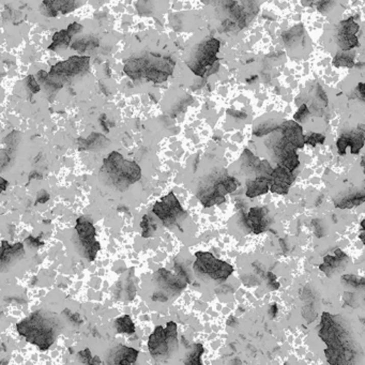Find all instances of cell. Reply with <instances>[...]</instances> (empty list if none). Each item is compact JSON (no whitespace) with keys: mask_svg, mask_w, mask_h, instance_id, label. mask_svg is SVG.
<instances>
[{"mask_svg":"<svg viewBox=\"0 0 365 365\" xmlns=\"http://www.w3.org/2000/svg\"><path fill=\"white\" fill-rule=\"evenodd\" d=\"M360 239H361V241L364 243V245H365V230H364V232H363V234H361L360 235Z\"/></svg>","mask_w":365,"mask_h":365,"instance_id":"43","label":"cell"},{"mask_svg":"<svg viewBox=\"0 0 365 365\" xmlns=\"http://www.w3.org/2000/svg\"><path fill=\"white\" fill-rule=\"evenodd\" d=\"M276 129H280V126L274 124L273 121H268V123H263L259 125L255 130H254V135L256 136H263L267 135L269 133L275 131Z\"/></svg>","mask_w":365,"mask_h":365,"instance_id":"25","label":"cell"},{"mask_svg":"<svg viewBox=\"0 0 365 365\" xmlns=\"http://www.w3.org/2000/svg\"><path fill=\"white\" fill-rule=\"evenodd\" d=\"M16 330L41 350H47L56 338L57 324L42 312H36L17 324Z\"/></svg>","mask_w":365,"mask_h":365,"instance_id":"2","label":"cell"},{"mask_svg":"<svg viewBox=\"0 0 365 365\" xmlns=\"http://www.w3.org/2000/svg\"><path fill=\"white\" fill-rule=\"evenodd\" d=\"M361 226H362V228L365 230V220H363L362 221V223H361Z\"/></svg>","mask_w":365,"mask_h":365,"instance_id":"45","label":"cell"},{"mask_svg":"<svg viewBox=\"0 0 365 365\" xmlns=\"http://www.w3.org/2000/svg\"><path fill=\"white\" fill-rule=\"evenodd\" d=\"M79 356L83 363L87 364H101L102 361L99 359V357H92L89 348H85L84 350L79 352Z\"/></svg>","mask_w":365,"mask_h":365,"instance_id":"29","label":"cell"},{"mask_svg":"<svg viewBox=\"0 0 365 365\" xmlns=\"http://www.w3.org/2000/svg\"><path fill=\"white\" fill-rule=\"evenodd\" d=\"M196 261L194 263V270L198 273L208 275L214 281L223 282L228 279V276L234 271V268L225 261L215 258L209 252H196Z\"/></svg>","mask_w":365,"mask_h":365,"instance_id":"6","label":"cell"},{"mask_svg":"<svg viewBox=\"0 0 365 365\" xmlns=\"http://www.w3.org/2000/svg\"><path fill=\"white\" fill-rule=\"evenodd\" d=\"M280 164L284 165L285 167L288 168L290 172H294L298 167L299 164H300V162H299V158L297 156V153L293 152V153L287 154L286 157H284L280 161Z\"/></svg>","mask_w":365,"mask_h":365,"instance_id":"27","label":"cell"},{"mask_svg":"<svg viewBox=\"0 0 365 365\" xmlns=\"http://www.w3.org/2000/svg\"><path fill=\"white\" fill-rule=\"evenodd\" d=\"M101 173L105 178L120 191H125L137 182L141 177V171L135 162L126 160L117 151H113L104 160Z\"/></svg>","mask_w":365,"mask_h":365,"instance_id":"3","label":"cell"},{"mask_svg":"<svg viewBox=\"0 0 365 365\" xmlns=\"http://www.w3.org/2000/svg\"><path fill=\"white\" fill-rule=\"evenodd\" d=\"M23 254H24V247L21 243L10 246L8 245L7 241H3L2 256H0V260H2L3 265H5V263L9 261H12L20 256H23Z\"/></svg>","mask_w":365,"mask_h":365,"instance_id":"19","label":"cell"},{"mask_svg":"<svg viewBox=\"0 0 365 365\" xmlns=\"http://www.w3.org/2000/svg\"><path fill=\"white\" fill-rule=\"evenodd\" d=\"M90 57L72 56L69 59L60 61L52 66L48 74L61 84L70 79L85 73L89 68Z\"/></svg>","mask_w":365,"mask_h":365,"instance_id":"8","label":"cell"},{"mask_svg":"<svg viewBox=\"0 0 365 365\" xmlns=\"http://www.w3.org/2000/svg\"><path fill=\"white\" fill-rule=\"evenodd\" d=\"M239 185L234 177H222L218 180H216L211 185L201 187V190L198 191L197 197L202 204L209 208L214 205H221L225 202V195L231 192H235Z\"/></svg>","mask_w":365,"mask_h":365,"instance_id":"7","label":"cell"},{"mask_svg":"<svg viewBox=\"0 0 365 365\" xmlns=\"http://www.w3.org/2000/svg\"><path fill=\"white\" fill-rule=\"evenodd\" d=\"M151 2H150V0H139V5H142V7H141V9L142 10H148L149 8H148V5L150 4Z\"/></svg>","mask_w":365,"mask_h":365,"instance_id":"40","label":"cell"},{"mask_svg":"<svg viewBox=\"0 0 365 365\" xmlns=\"http://www.w3.org/2000/svg\"><path fill=\"white\" fill-rule=\"evenodd\" d=\"M268 211L265 208H252L246 218V224L254 231V234H260V232L267 229Z\"/></svg>","mask_w":365,"mask_h":365,"instance_id":"14","label":"cell"},{"mask_svg":"<svg viewBox=\"0 0 365 365\" xmlns=\"http://www.w3.org/2000/svg\"><path fill=\"white\" fill-rule=\"evenodd\" d=\"M270 191L269 177H256V179L247 182V196L250 198L256 197Z\"/></svg>","mask_w":365,"mask_h":365,"instance_id":"18","label":"cell"},{"mask_svg":"<svg viewBox=\"0 0 365 365\" xmlns=\"http://www.w3.org/2000/svg\"><path fill=\"white\" fill-rule=\"evenodd\" d=\"M76 7V0H43L42 13L48 17H57L59 13H69Z\"/></svg>","mask_w":365,"mask_h":365,"instance_id":"12","label":"cell"},{"mask_svg":"<svg viewBox=\"0 0 365 365\" xmlns=\"http://www.w3.org/2000/svg\"><path fill=\"white\" fill-rule=\"evenodd\" d=\"M333 4H334V0H319V3L317 4V9L319 12L325 13L332 8Z\"/></svg>","mask_w":365,"mask_h":365,"instance_id":"34","label":"cell"},{"mask_svg":"<svg viewBox=\"0 0 365 365\" xmlns=\"http://www.w3.org/2000/svg\"><path fill=\"white\" fill-rule=\"evenodd\" d=\"M175 61L169 57L147 54L131 58L125 65V73L132 80L145 79L153 83H163L173 74Z\"/></svg>","mask_w":365,"mask_h":365,"instance_id":"1","label":"cell"},{"mask_svg":"<svg viewBox=\"0 0 365 365\" xmlns=\"http://www.w3.org/2000/svg\"><path fill=\"white\" fill-rule=\"evenodd\" d=\"M336 146H337L338 153L340 154V156H344L345 152H346L347 147H349V139H348L347 134L342 135V136L338 138V140H337V142H336Z\"/></svg>","mask_w":365,"mask_h":365,"instance_id":"31","label":"cell"},{"mask_svg":"<svg viewBox=\"0 0 365 365\" xmlns=\"http://www.w3.org/2000/svg\"><path fill=\"white\" fill-rule=\"evenodd\" d=\"M349 139V147L351 149L352 154H358L359 151L363 148L365 142V133L362 131L352 132L347 134Z\"/></svg>","mask_w":365,"mask_h":365,"instance_id":"20","label":"cell"},{"mask_svg":"<svg viewBox=\"0 0 365 365\" xmlns=\"http://www.w3.org/2000/svg\"><path fill=\"white\" fill-rule=\"evenodd\" d=\"M83 30V26L79 23H72L66 29L56 32L53 37L52 44L48 46V50L56 51L57 48H64L70 45L71 39L76 33H80Z\"/></svg>","mask_w":365,"mask_h":365,"instance_id":"13","label":"cell"},{"mask_svg":"<svg viewBox=\"0 0 365 365\" xmlns=\"http://www.w3.org/2000/svg\"><path fill=\"white\" fill-rule=\"evenodd\" d=\"M271 314H272V316H274L276 313H278V306H276V304H273L272 306H271Z\"/></svg>","mask_w":365,"mask_h":365,"instance_id":"41","label":"cell"},{"mask_svg":"<svg viewBox=\"0 0 365 365\" xmlns=\"http://www.w3.org/2000/svg\"><path fill=\"white\" fill-rule=\"evenodd\" d=\"M361 165H362V167H363V171H364V174H365V159L362 160L361 162Z\"/></svg>","mask_w":365,"mask_h":365,"instance_id":"44","label":"cell"},{"mask_svg":"<svg viewBox=\"0 0 365 365\" xmlns=\"http://www.w3.org/2000/svg\"><path fill=\"white\" fill-rule=\"evenodd\" d=\"M117 332L119 333H127V334H133L135 332V326L133 324L132 319L129 315H125L123 317H120L116 320L115 323Z\"/></svg>","mask_w":365,"mask_h":365,"instance_id":"22","label":"cell"},{"mask_svg":"<svg viewBox=\"0 0 365 365\" xmlns=\"http://www.w3.org/2000/svg\"><path fill=\"white\" fill-rule=\"evenodd\" d=\"M75 230L79 236L85 256L90 261H93L100 248H101L100 243L95 240V228L93 224L87 218L80 217L76 221Z\"/></svg>","mask_w":365,"mask_h":365,"instance_id":"10","label":"cell"},{"mask_svg":"<svg viewBox=\"0 0 365 365\" xmlns=\"http://www.w3.org/2000/svg\"><path fill=\"white\" fill-rule=\"evenodd\" d=\"M205 349L203 347V345L201 344H196L193 346L191 355L187 357V360L185 361L186 364H201L202 365V360L201 357L204 353Z\"/></svg>","mask_w":365,"mask_h":365,"instance_id":"26","label":"cell"},{"mask_svg":"<svg viewBox=\"0 0 365 365\" xmlns=\"http://www.w3.org/2000/svg\"><path fill=\"white\" fill-rule=\"evenodd\" d=\"M308 115H309V109H308L307 105L302 104L300 107H299L298 112L295 115V120L298 121V123H303Z\"/></svg>","mask_w":365,"mask_h":365,"instance_id":"32","label":"cell"},{"mask_svg":"<svg viewBox=\"0 0 365 365\" xmlns=\"http://www.w3.org/2000/svg\"><path fill=\"white\" fill-rule=\"evenodd\" d=\"M324 262H326V263H328L329 265H331V267L333 268V269H336V268L338 267V265L340 264L342 261H340L339 259H337L336 256H330V255H328V256H326V257L324 258Z\"/></svg>","mask_w":365,"mask_h":365,"instance_id":"35","label":"cell"},{"mask_svg":"<svg viewBox=\"0 0 365 365\" xmlns=\"http://www.w3.org/2000/svg\"><path fill=\"white\" fill-rule=\"evenodd\" d=\"M26 84L28 86L29 89L31 90L32 93H37L40 91L41 89V87L38 83V80H36V77L33 76V75H29L27 79H26Z\"/></svg>","mask_w":365,"mask_h":365,"instance_id":"33","label":"cell"},{"mask_svg":"<svg viewBox=\"0 0 365 365\" xmlns=\"http://www.w3.org/2000/svg\"><path fill=\"white\" fill-rule=\"evenodd\" d=\"M334 254H335V256H336V258H337V259H339L340 261H343V260H345V259L347 258V256H346V254H345L344 252H342L340 250H336V251L334 252Z\"/></svg>","mask_w":365,"mask_h":365,"instance_id":"39","label":"cell"},{"mask_svg":"<svg viewBox=\"0 0 365 365\" xmlns=\"http://www.w3.org/2000/svg\"><path fill=\"white\" fill-rule=\"evenodd\" d=\"M140 227L142 229V232H141V236L143 238H149L151 237V235L153 234V231L156 230V224H153L152 223V221L150 218L149 215H143L142 216V221H141V223H140Z\"/></svg>","mask_w":365,"mask_h":365,"instance_id":"24","label":"cell"},{"mask_svg":"<svg viewBox=\"0 0 365 365\" xmlns=\"http://www.w3.org/2000/svg\"><path fill=\"white\" fill-rule=\"evenodd\" d=\"M228 115H230L231 117L237 118V119H246L247 118V114L243 112H237V110H227Z\"/></svg>","mask_w":365,"mask_h":365,"instance_id":"37","label":"cell"},{"mask_svg":"<svg viewBox=\"0 0 365 365\" xmlns=\"http://www.w3.org/2000/svg\"><path fill=\"white\" fill-rule=\"evenodd\" d=\"M295 180V176L293 172L285 167L284 165L279 164L278 167L274 168L270 176V184H276L286 189H289L290 184Z\"/></svg>","mask_w":365,"mask_h":365,"instance_id":"17","label":"cell"},{"mask_svg":"<svg viewBox=\"0 0 365 365\" xmlns=\"http://www.w3.org/2000/svg\"><path fill=\"white\" fill-rule=\"evenodd\" d=\"M152 211L162 221L164 225L169 227L176 225L178 220H182L187 216L174 192L168 193L160 202H157L156 205L153 206Z\"/></svg>","mask_w":365,"mask_h":365,"instance_id":"9","label":"cell"},{"mask_svg":"<svg viewBox=\"0 0 365 365\" xmlns=\"http://www.w3.org/2000/svg\"><path fill=\"white\" fill-rule=\"evenodd\" d=\"M221 43L216 39H209L199 44L196 51L192 54L187 66L191 71L201 77H207L216 72L218 68V59L216 55L220 51Z\"/></svg>","mask_w":365,"mask_h":365,"instance_id":"4","label":"cell"},{"mask_svg":"<svg viewBox=\"0 0 365 365\" xmlns=\"http://www.w3.org/2000/svg\"><path fill=\"white\" fill-rule=\"evenodd\" d=\"M342 281L349 286L356 287V288H359V287H365V279L358 278V276L355 275H350V274L344 275L342 278Z\"/></svg>","mask_w":365,"mask_h":365,"instance_id":"28","label":"cell"},{"mask_svg":"<svg viewBox=\"0 0 365 365\" xmlns=\"http://www.w3.org/2000/svg\"><path fill=\"white\" fill-rule=\"evenodd\" d=\"M282 135L288 139L297 148H302L305 143V136L303 135L302 127L296 121H285L280 126Z\"/></svg>","mask_w":365,"mask_h":365,"instance_id":"15","label":"cell"},{"mask_svg":"<svg viewBox=\"0 0 365 365\" xmlns=\"http://www.w3.org/2000/svg\"><path fill=\"white\" fill-rule=\"evenodd\" d=\"M98 46H99L98 39L92 38V37H87V38H83V39L75 41L71 45V48L74 51L80 52V53H84L86 51L93 50Z\"/></svg>","mask_w":365,"mask_h":365,"instance_id":"21","label":"cell"},{"mask_svg":"<svg viewBox=\"0 0 365 365\" xmlns=\"http://www.w3.org/2000/svg\"><path fill=\"white\" fill-rule=\"evenodd\" d=\"M325 139L326 138L323 134H319V133H312V134L305 136V143H308V145H312L313 147H315L317 143H324Z\"/></svg>","mask_w":365,"mask_h":365,"instance_id":"30","label":"cell"},{"mask_svg":"<svg viewBox=\"0 0 365 365\" xmlns=\"http://www.w3.org/2000/svg\"><path fill=\"white\" fill-rule=\"evenodd\" d=\"M2 181H3V184H2V190H3V191H5V190H6V186H7V184H8V181H7V180H5L4 178H2Z\"/></svg>","mask_w":365,"mask_h":365,"instance_id":"42","label":"cell"},{"mask_svg":"<svg viewBox=\"0 0 365 365\" xmlns=\"http://www.w3.org/2000/svg\"><path fill=\"white\" fill-rule=\"evenodd\" d=\"M359 31V25L355 19L349 17L339 23V29L337 32V44L343 51H350L359 45L357 33Z\"/></svg>","mask_w":365,"mask_h":365,"instance_id":"11","label":"cell"},{"mask_svg":"<svg viewBox=\"0 0 365 365\" xmlns=\"http://www.w3.org/2000/svg\"><path fill=\"white\" fill-rule=\"evenodd\" d=\"M268 275H269V279L271 280V282H270V284L274 287V289H278L279 288V287H280V284L278 283V282H276L275 280H276V278H275V276L271 273V272H269L268 273Z\"/></svg>","mask_w":365,"mask_h":365,"instance_id":"38","label":"cell"},{"mask_svg":"<svg viewBox=\"0 0 365 365\" xmlns=\"http://www.w3.org/2000/svg\"><path fill=\"white\" fill-rule=\"evenodd\" d=\"M148 348L153 358L171 357L178 348L177 325L174 322H169L165 329L158 326L149 337Z\"/></svg>","mask_w":365,"mask_h":365,"instance_id":"5","label":"cell"},{"mask_svg":"<svg viewBox=\"0 0 365 365\" xmlns=\"http://www.w3.org/2000/svg\"><path fill=\"white\" fill-rule=\"evenodd\" d=\"M356 94L361 100L362 102L365 103V83H359L356 88Z\"/></svg>","mask_w":365,"mask_h":365,"instance_id":"36","label":"cell"},{"mask_svg":"<svg viewBox=\"0 0 365 365\" xmlns=\"http://www.w3.org/2000/svg\"><path fill=\"white\" fill-rule=\"evenodd\" d=\"M333 64L336 68H353L355 62H353V55H350L347 52H343L337 54L333 59Z\"/></svg>","mask_w":365,"mask_h":365,"instance_id":"23","label":"cell"},{"mask_svg":"<svg viewBox=\"0 0 365 365\" xmlns=\"http://www.w3.org/2000/svg\"><path fill=\"white\" fill-rule=\"evenodd\" d=\"M113 360H110V363L114 364H132L135 363L138 358V350L120 345L116 347L112 352Z\"/></svg>","mask_w":365,"mask_h":365,"instance_id":"16","label":"cell"}]
</instances>
